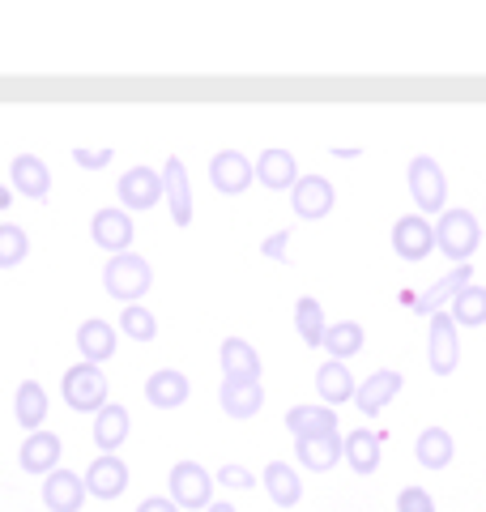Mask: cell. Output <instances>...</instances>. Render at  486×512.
<instances>
[{"mask_svg": "<svg viewBox=\"0 0 486 512\" xmlns=\"http://www.w3.org/2000/svg\"><path fill=\"white\" fill-rule=\"evenodd\" d=\"M478 244H482V222L474 210L452 205V210L440 214V222H435V248H440L448 261L469 265V256L478 252Z\"/></svg>", "mask_w": 486, "mask_h": 512, "instance_id": "1", "label": "cell"}, {"mask_svg": "<svg viewBox=\"0 0 486 512\" xmlns=\"http://www.w3.org/2000/svg\"><path fill=\"white\" fill-rule=\"evenodd\" d=\"M103 286H107L111 299H120L124 308H128V303H141V295L154 286V269H150V261H145V256L120 252V256H111V261H107Z\"/></svg>", "mask_w": 486, "mask_h": 512, "instance_id": "2", "label": "cell"}, {"mask_svg": "<svg viewBox=\"0 0 486 512\" xmlns=\"http://www.w3.org/2000/svg\"><path fill=\"white\" fill-rule=\"evenodd\" d=\"M60 393H64V402H69V410L99 414L107 406V376H103V367L73 363L69 372L60 376Z\"/></svg>", "mask_w": 486, "mask_h": 512, "instance_id": "3", "label": "cell"}, {"mask_svg": "<svg viewBox=\"0 0 486 512\" xmlns=\"http://www.w3.org/2000/svg\"><path fill=\"white\" fill-rule=\"evenodd\" d=\"M171 500L175 508H188V512H205L209 504H214V478H209L205 466H197V461H175L171 466Z\"/></svg>", "mask_w": 486, "mask_h": 512, "instance_id": "4", "label": "cell"}, {"mask_svg": "<svg viewBox=\"0 0 486 512\" xmlns=\"http://www.w3.org/2000/svg\"><path fill=\"white\" fill-rule=\"evenodd\" d=\"M410 192H414V205L418 214H444L448 210V175L440 171L431 154H418L410 163Z\"/></svg>", "mask_w": 486, "mask_h": 512, "instance_id": "5", "label": "cell"}, {"mask_svg": "<svg viewBox=\"0 0 486 512\" xmlns=\"http://www.w3.org/2000/svg\"><path fill=\"white\" fill-rule=\"evenodd\" d=\"M427 363L435 376H452L461 363V329L452 325L448 312H435L431 316V329H427Z\"/></svg>", "mask_w": 486, "mask_h": 512, "instance_id": "6", "label": "cell"}, {"mask_svg": "<svg viewBox=\"0 0 486 512\" xmlns=\"http://www.w3.org/2000/svg\"><path fill=\"white\" fill-rule=\"evenodd\" d=\"M209 184H214L222 197H239V192H248L256 184V163L239 150H218L209 158Z\"/></svg>", "mask_w": 486, "mask_h": 512, "instance_id": "7", "label": "cell"}, {"mask_svg": "<svg viewBox=\"0 0 486 512\" xmlns=\"http://www.w3.org/2000/svg\"><path fill=\"white\" fill-rule=\"evenodd\" d=\"M393 252L401 261H427L435 252V222L423 218V214H405L393 222Z\"/></svg>", "mask_w": 486, "mask_h": 512, "instance_id": "8", "label": "cell"}, {"mask_svg": "<svg viewBox=\"0 0 486 512\" xmlns=\"http://www.w3.org/2000/svg\"><path fill=\"white\" fill-rule=\"evenodd\" d=\"M337 205V192L324 175H299V184L290 188V210H295L303 222H320L329 218Z\"/></svg>", "mask_w": 486, "mask_h": 512, "instance_id": "9", "label": "cell"}, {"mask_svg": "<svg viewBox=\"0 0 486 512\" xmlns=\"http://www.w3.org/2000/svg\"><path fill=\"white\" fill-rule=\"evenodd\" d=\"M90 239L103 252H111V256L133 252V239H137L133 214H128V210H99V214L90 218Z\"/></svg>", "mask_w": 486, "mask_h": 512, "instance_id": "10", "label": "cell"}, {"mask_svg": "<svg viewBox=\"0 0 486 512\" xmlns=\"http://www.w3.org/2000/svg\"><path fill=\"white\" fill-rule=\"evenodd\" d=\"M162 201H167L175 227H188L192 222V184H188V167L180 154H171L167 163H162Z\"/></svg>", "mask_w": 486, "mask_h": 512, "instance_id": "11", "label": "cell"}, {"mask_svg": "<svg viewBox=\"0 0 486 512\" xmlns=\"http://www.w3.org/2000/svg\"><path fill=\"white\" fill-rule=\"evenodd\" d=\"M116 197L128 214L133 210H154V205L162 201V171H150V167H133V171H124L120 175V184H116Z\"/></svg>", "mask_w": 486, "mask_h": 512, "instance_id": "12", "label": "cell"}, {"mask_svg": "<svg viewBox=\"0 0 486 512\" xmlns=\"http://www.w3.org/2000/svg\"><path fill=\"white\" fill-rule=\"evenodd\" d=\"M60 457H64V444L56 431H30V436L22 440V470L26 474H35V478H47L52 470H60Z\"/></svg>", "mask_w": 486, "mask_h": 512, "instance_id": "13", "label": "cell"}, {"mask_svg": "<svg viewBox=\"0 0 486 512\" xmlns=\"http://www.w3.org/2000/svg\"><path fill=\"white\" fill-rule=\"evenodd\" d=\"M116 346H120V333H116V325H107L103 316L81 320V329H77V350H81V363L103 367L111 355H116Z\"/></svg>", "mask_w": 486, "mask_h": 512, "instance_id": "14", "label": "cell"}, {"mask_svg": "<svg viewBox=\"0 0 486 512\" xmlns=\"http://www.w3.org/2000/svg\"><path fill=\"white\" fill-rule=\"evenodd\" d=\"M86 478L73 474V470H52L43 478V504L47 512H81L86 504Z\"/></svg>", "mask_w": 486, "mask_h": 512, "instance_id": "15", "label": "cell"}, {"mask_svg": "<svg viewBox=\"0 0 486 512\" xmlns=\"http://www.w3.org/2000/svg\"><path fill=\"white\" fill-rule=\"evenodd\" d=\"M86 478V491L99 495V500H120V495L128 491V466L116 457V453H103L90 461V470L81 474Z\"/></svg>", "mask_w": 486, "mask_h": 512, "instance_id": "16", "label": "cell"}, {"mask_svg": "<svg viewBox=\"0 0 486 512\" xmlns=\"http://www.w3.org/2000/svg\"><path fill=\"white\" fill-rule=\"evenodd\" d=\"M401 384H405L401 372H393V367H380V372H371V376L359 384V393H354V406H359L367 419H376V414L401 393Z\"/></svg>", "mask_w": 486, "mask_h": 512, "instance_id": "17", "label": "cell"}, {"mask_svg": "<svg viewBox=\"0 0 486 512\" xmlns=\"http://www.w3.org/2000/svg\"><path fill=\"white\" fill-rule=\"evenodd\" d=\"M469 282H474V269H469V265H457L452 274H444L435 286H427L423 295H414V299H410V303H414V312H418V316H435V312H444L448 303L457 299Z\"/></svg>", "mask_w": 486, "mask_h": 512, "instance_id": "18", "label": "cell"}, {"mask_svg": "<svg viewBox=\"0 0 486 512\" xmlns=\"http://www.w3.org/2000/svg\"><path fill=\"white\" fill-rule=\"evenodd\" d=\"M9 180L30 201H47V192H52V171H47V163L39 154H18V158H13V163H9Z\"/></svg>", "mask_w": 486, "mask_h": 512, "instance_id": "19", "label": "cell"}, {"mask_svg": "<svg viewBox=\"0 0 486 512\" xmlns=\"http://www.w3.org/2000/svg\"><path fill=\"white\" fill-rule=\"evenodd\" d=\"M316 393H320V406H346L354 402V393H359V380H354V372L346 363H320V372H316Z\"/></svg>", "mask_w": 486, "mask_h": 512, "instance_id": "20", "label": "cell"}, {"mask_svg": "<svg viewBox=\"0 0 486 512\" xmlns=\"http://www.w3.org/2000/svg\"><path fill=\"white\" fill-rule=\"evenodd\" d=\"M192 393V384L184 372H175V367H162V372H154L150 380H145V402H150L154 410H175L184 406Z\"/></svg>", "mask_w": 486, "mask_h": 512, "instance_id": "21", "label": "cell"}, {"mask_svg": "<svg viewBox=\"0 0 486 512\" xmlns=\"http://www.w3.org/2000/svg\"><path fill=\"white\" fill-rule=\"evenodd\" d=\"M295 453H299V466L303 470L329 474L337 461L346 457V436H342V431H333V436H320V440H299Z\"/></svg>", "mask_w": 486, "mask_h": 512, "instance_id": "22", "label": "cell"}, {"mask_svg": "<svg viewBox=\"0 0 486 512\" xmlns=\"http://www.w3.org/2000/svg\"><path fill=\"white\" fill-rule=\"evenodd\" d=\"M256 184H265L273 192H290L299 184V163L290 150H265L256 158Z\"/></svg>", "mask_w": 486, "mask_h": 512, "instance_id": "23", "label": "cell"}, {"mask_svg": "<svg viewBox=\"0 0 486 512\" xmlns=\"http://www.w3.org/2000/svg\"><path fill=\"white\" fill-rule=\"evenodd\" d=\"M286 431L299 440H320V436H333L337 431V410L329 406H295L286 414Z\"/></svg>", "mask_w": 486, "mask_h": 512, "instance_id": "24", "label": "cell"}, {"mask_svg": "<svg viewBox=\"0 0 486 512\" xmlns=\"http://www.w3.org/2000/svg\"><path fill=\"white\" fill-rule=\"evenodd\" d=\"M218 402L231 419H252L265 406V389H261V380H222Z\"/></svg>", "mask_w": 486, "mask_h": 512, "instance_id": "25", "label": "cell"}, {"mask_svg": "<svg viewBox=\"0 0 486 512\" xmlns=\"http://www.w3.org/2000/svg\"><path fill=\"white\" fill-rule=\"evenodd\" d=\"M384 436H376V431H367V427H354L346 431V466L354 474H376L380 470V457H384Z\"/></svg>", "mask_w": 486, "mask_h": 512, "instance_id": "26", "label": "cell"}, {"mask_svg": "<svg viewBox=\"0 0 486 512\" xmlns=\"http://www.w3.org/2000/svg\"><path fill=\"white\" fill-rule=\"evenodd\" d=\"M218 363H222L226 380H261V355H256V346L243 342V338H226L218 350Z\"/></svg>", "mask_w": 486, "mask_h": 512, "instance_id": "27", "label": "cell"}, {"mask_svg": "<svg viewBox=\"0 0 486 512\" xmlns=\"http://www.w3.org/2000/svg\"><path fill=\"white\" fill-rule=\"evenodd\" d=\"M414 457L423 470H448L452 457H457V440H452L448 427H427L423 436L414 440Z\"/></svg>", "mask_w": 486, "mask_h": 512, "instance_id": "28", "label": "cell"}, {"mask_svg": "<svg viewBox=\"0 0 486 512\" xmlns=\"http://www.w3.org/2000/svg\"><path fill=\"white\" fill-rule=\"evenodd\" d=\"M265 491L278 508H295L303 500V478L295 474V466H286V461H269L265 466Z\"/></svg>", "mask_w": 486, "mask_h": 512, "instance_id": "29", "label": "cell"}, {"mask_svg": "<svg viewBox=\"0 0 486 512\" xmlns=\"http://www.w3.org/2000/svg\"><path fill=\"white\" fill-rule=\"evenodd\" d=\"M128 427H133V419H128V410L107 402L99 414H94V444H99L103 453H116V448L128 440Z\"/></svg>", "mask_w": 486, "mask_h": 512, "instance_id": "30", "label": "cell"}, {"mask_svg": "<svg viewBox=\"0 0 486 512\" xmlns=\"http://www.w3.org/2000/svg\"><path fill=\"white\" fill-rule=\"evenodd\" d=\"M444 312L452 316V325H457V329H482L486 325V286L469 282Z\"/></svg>", "mask_w": 486, "mask_h": 512, "instance_id": "31", "label": "cell"}, {"mask_svg": "<svg viewBox=\"0 0 486 512\" xmlns=\"http://www.w3.org/2000/svg\"><path fill=\"white\" fill-rule=\"evenodd\" d=\"M13 414L26 431H43V419H47V393L39 380H22L18 384V397H13Z\"/></svg>", "mask_w": 486, "mask_h": 512, "instance_id": "32", "label": "cell"}, {"mask_svg": "<svg viewBox=\"0 0 486 512\" xmlns=\"http://www.w3.org/2000/svg\"><path fill=\"white\" fill-rule=\"evenodd\" d=\"M295 329L307 346H324V333H329V320H324V308L316 295H299L295 299Z\"/></svg>", "mask_w": 486, "mask_h": 512, "instance_id": "33", "label": "cell"}, {"mask_svg": "<svg viewBox=\"0 0 486 512\" xmlns=\"http://www.w3.org/2000/svg\"><path fill=\"white\" fill-rule=\"evenodd\" d=\"M363 342H367V329L359 325V320H342V325H329V333H324V350H329L337 363L359 355Z\"/></svg>", "mask_w": 486, "mask_h": 512, "instance_id": "34", "label": "cell"}, {"mask_svg": "<svg viewBox=\"0 0 486 512\" xmlns=\"http://www.w3.org/2000/svg\"><path fill=\"white\" fill-rule=\"evenodd\" d=\"M120 333H128L133 342H154L158 338V320H154L150 308L128 303V308H120Z\"/></svg>", "mask_w": 486, "mask_h": 512, "instance_id": "35", "label": "cell"}, {"mask_svg": "<svg viewBox=\"0 0 486 512\" xmlns=\"http://www.w3.org/2000/svg\"><path fill=\"white\" fill-rule=\"evenodd\" d=\"M26 252H30L26 231L18 227V222H0V269L22 265V261H26Z\"/></svg>", "mask_w": 486, "mask_h": 512, "instance_id": "36", "label": "cell"}, {"mask_svg": "<svg viewBox=\"0 0 486 512\" xmlns=\"http://www.w3.org/2000/svg\"><path fill=\"white\" fill-rule=\"evenodd\" d=\"M397 512H435V500L427 487H405L397 495Z\"/></svg>", "mask_w": 486, "mask_h": 512, "instance_id": "37", "label": "cell"}, {"mask_svg": "<svg viewBox=\"0 0 486 512\" xmlns=\"http://www.w3.org/2000/svg\"><path fill=\"white\" fill-rule=\"evenodd\" d=\"M214 483H222V487H235V491H248L256 478H252V470L248 466H222L218 474H214Z\"/></svg>", "mask_w": 486, "mask_h": 512, "instance_id": "38", "label": "cell"}, {"mask_svg": "<svg viewBox=\"0 0 486 512\" xmlns=\"http://www.w3.org/2000/svg\"><path fill=\"white\" fill-rule=\"evenodd\" d=\"M73 163L77 167H86V171H103L107 163H111V150H73Z\"/></svg>", "mask_w": 486, "mask_h": 512, "instance_id": "39", "label": "cell"}, {"mask_svg": "<svg viewBox=\"0 0 486 512\" xmlns=\"http://www.w3.org/2000/svg\"><path fill=\"white\" fill-rule=\"evenodd\" d=\"M286 244H290V231H278V235H269V239H265L261 252L269 256V261H286Z\"/></svg>", "mask_w": 486, "mask_h": 512, "instance_id": "40", "label": "cell"}, {"mask_svg": "<svg viewBox=\"0 0 486 512\" xmlns=\"http://www.w3.org/2000/svg\"><path fill=\"white\" fill-rule=\"evenodd\" d=\"M137 512H180V508H175V500H167V495H150V500H141Z\"/></svg>", "mask_w": 486, "mask_h": 512, "instance_id": "41", "label": "cell"}, {"mask_svg": "<svg viewBox=\"0 0 486 512\" xmlns=\"http://www.w3.org/2000/svg\"><path fill=\"white\" fill-rule=\"evenodd\" d=\"M9 205H13V188L0 184V210H9Z\"/></svg>", "mask_w": 486, "mask_h": 512, "instance_id": "42", "label": "cell"}, {"mask_svg": "<svg viewBox=\"0 0 486 512\" xmlns=\"http://www.w3.org/2000/svg\"><path fill=\"white\" fill-rule=\"evenodd\" d=\"M205 512H235V504H222V500H214V504H209Z\"/></svg>", "mask_w": 486, "mask_h": 512, "instance_id": "43", "label": "cell"}]
</instances>
